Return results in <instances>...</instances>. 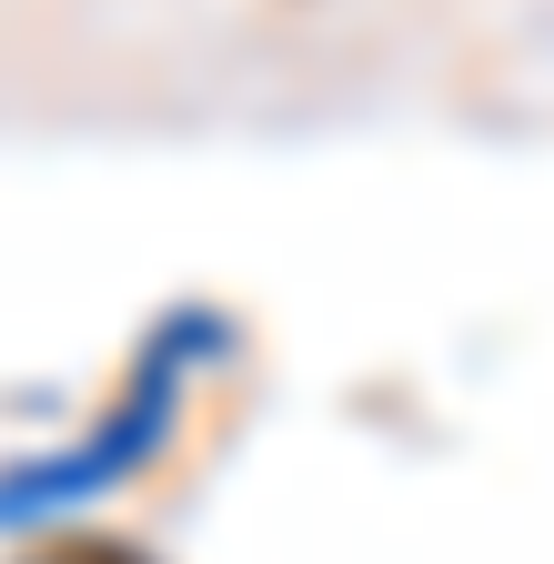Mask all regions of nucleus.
Listing matches in <instances>:
<instances>
[]
</instances>
